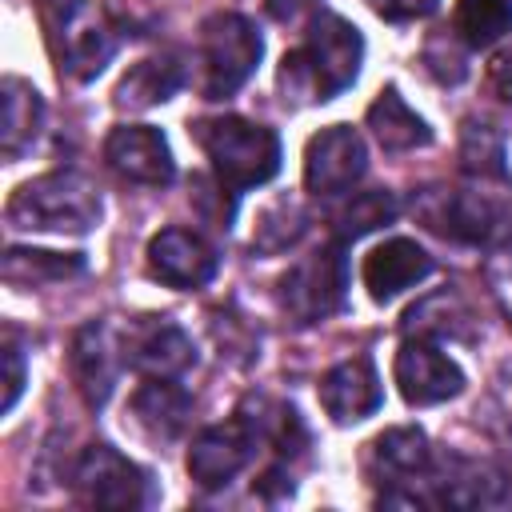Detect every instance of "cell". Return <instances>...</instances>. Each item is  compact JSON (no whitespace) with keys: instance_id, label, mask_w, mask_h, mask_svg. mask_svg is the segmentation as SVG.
<instances>
[{"instance_id":"cell-4","label":"cell","mask_w":512,"mask_h":512,"mask_svg":"<svg viewBox=\"0 0 512 512\" xmlns=\"http://www.w3.org/2000/svg\"><path fill=\"white\" fill-rule=\"evenodd\" d=\"M200 32H204L200 36L204 40V96L208 100H224V96H232L256 72L260 52H264V40L236 12L208 16Z\"/></svg>"},{"instance_id":"cell-6","label":"cell","mask_w":512,"mask_h":512,"mask_svg":"<svg viewBox=\"0 0 512 512\" xmlns=\"http://www.w3.org/2000/svg\"><path fill=\"white\" fill-rule=\"evenodd\" d=\"M344 284H348V264L344 252L332 244L292 264L288 276L280 280V296L300 324H316L344 304Z\"/></svg>"},{"instance_id":"cell-27","label":"cell","mask_w":512,"mask_h":512,"mask_svg":"<svg viewBox=\"0 0 512 512\" xmlns=\"http://www.w3.org/2000/svg\"><path fill=\"white\" fill-rule=\"evenodd\" d=\"M264 4H268V16L280 20V24L316 20V0H264Z\"/></svg>"},{"instance_id":"cell-12","label":"cell","mask_w":512,"mask_h":512,"mask_svg":"<svg viewBox=\"0 0 512 512\" xmlns=\"http://www.w3.org/2000/svg\"><path fill=\"white\" fill-rule=\"evenodd\" d=\"M148 272L168 288H200L216 276V252L188 228H164L148 240Z\"/></svg>"},{"instance_id":"cell-29","label":"cell","mask_w":512,"mask_h":512,"mask_svg":"<svg viewBox=\"0 0 512 512\" xmlns=\"http://www.w3.org/2000/svg\"><path fill=\"white\" fill-rule=\"evenodd\" d=\"M496 88H500V96L512 104V56L496 60Z\"/></svg>"},{"instance_id":"cell-19","label":"cell","mask_w":512,"mask_h":512,"mask_svg":"<svg viewBox=\"0 0 512 512\" xmlns=\"http://www.w3.org/2000/svg\"><path fill=\"white\" fill-rule=\"evenodd\" d=\"M180 84H184L180 64L168 56H152L124 72V80L116 84V104L120 108H152V104L168 100Z\"/></svg>"},{"instance_id":"cell-1","label":"cell","mask_w":512,"mask_h":512,"mask_svg":"<svg viewBox=\"0 0 512 512\" xmlns=\"http://www.w3.org/2000/svg\"><path fill=\"white\" fill-rule=\"evenodd\" d=\"M360 56H364L360 32L344 16L320 12L312 20L308 44L300 52H288L284 64H280V92H284V100H292V104L332 100L336 92H344L356 80Z\"/></svg>"},{"instance_id":"cell-18","label":"cell","mask_w":512,"mask_h":512,"mask_svg":"<svg viewBox=\"0 0 512 512\" xmlns=\"http://www.w3.org/2000/svg\"><path fill=\"white\" fill-rule=\"evenodd\" d=\"M368 128L380 140V148H388V152H408L416 144H428V136H432L428 124L400 100L396 88H384L376 96V104L368 108Z\"/></svg>"},{"instance_id":"cell-7","label":"cell","mask_w":512,"mask_h":512,"mask_svg":"<svg viewBox=\"0 0 512 512\" xmlns=\"http://www.w3.org/2000/svg\"><path fill=\"white\" fill-rule=\"evenodd\" d=\"M72 488L80 492L84 504H96V508H140V504H148V476L108 444H92L80 456V464L72 472Z\"/></svg>"},{"instance_id":"cell-17","label":"cell","mask_w":512,"mask_h":512,"mask_svg":"<svg viewBox=\"0 0 512 512\" xmlns=\"http://www.w3.org/2000/svg\"><path fill=\"white\" fill-rule=\"evenodd\" d=\"M188 412H192V396L172 380H152L132 396V416L156 440L180 436V428L188 424Z\"/></svg>"},{"instance_id":"cell-23","label":"cell","mask_w":512,"mask_h":512,"mask_svg":"<svg viewBox=\"0 0 512 512\" xmlns=\"http://www.w3.org/2000/svg\"><path fill=\"white\" fill-rule=\"evenodd\" d=\"M84 268L80 256H60V252H28V248H8L4 256V280L8 284H40V280H64Z\"/></svg>"},{"instance_id":"cell-15","label":"cell","mask_w":512,"mask_h":512,"mask_svg":"<svg viewBox=\"0 0 512 512\" xmlns=\"http://www.w3.org/2000/svg\"><path fill=\"white\" fill-rule=\"evenodd\" d=\"M136 372L152 376V380H172L180 376L184 368L196 364V348L192 340L168 324V320H152V324H140L128 340V356H124Z\"/></svg>"},{"instance_id":"cell-11","label":"cell","mask_w":512,"mask_h":512,"mask_svg":"<svg viewBox=\"0 0 512 512\" xmlns=\"http://www.w3.org/2000/svg\"><path fill=\"white\" fill-rule=\"evenodd\" d=\"M392 372L408 404H440L464 388V372L428 340H408L396 352Z\"/></svg>"},{"instance_id":"cell-2","label":"cell","mask_w":512,"mask_h":512,"mask_svg":"<svg viewBox=\"0 0 512 512\" xmlns=\"http://www.w3.org/2000/svg\"><path fill=\"white\" fill-rule=\"evenodd\" d=\"M196 140L208 152L216 176L224 188L244 192L280 172V140L272 128L240 120V116H220L196 124Z\"/></svg>"},{"instance_id":"cell-8","label":"cell","mask_w":512,"mask_h":512,"mask_svg":"<svg viewBox=\"0 0 512 512\" xmlns=\"http://www.w3.org/2000/svg\"><path fill=\"white\" fill-rule=\"evenodd\" d=\"M364 176V140L348 124H332L308 140L304 184L316 196H340Z\"/></svg>"},{"instance_id":"cell-9","label":"cell","mask_w":512,"mask_h":512,"mask_svg":"<svg viewBox=\"0 0 512 512\" xmlns=\"http://www.w3.org/2000/svg\"><path fill=\"white\" fill-rule=\"evenodd\" d=\"M252 448H256V432L244 416H236L228 424H212L192 440L188 472L200 488H224L252 460Z\"/></svg>"},{"instance_id":"cell-13","label":"cell","mask_w":512,"mask_h":512,"mask_svg":"<svg viewBox=\"0 0 512 512\" xmlns=\"http://www.w3.org/2000/svg\"><path fill=\"white\" fill-rule=\"evenodd\" d=\"M320 404H324V412H328L336 424H356V420L372 416V412L384 404L380 376H376L372 360L352 356V360L328 368V372L320 376Z\"/></svg>"},{"instance_id":"cell-16","label":"cell","mask_w":512,"mask_h":512,"mask_svg":"<svg viewBox=\"0 0 512 512\" xmlns=\"http://www.w3.org/2000/svg\"><path fill=\"white\" fill-rule=\"evenodd\" d=\"M72 376H76V388L84 392V400L92 408H100L112 396L116 352H112V340H108L104 324H84L76 332V340H72Z\"/></svg>"},{"instance_id":"cell-26","label":"cell","mask_w":512,"mask_h":512,"mask_svg":"<svg viewBox=\"0 0 512 512\" xmlns=\"http://www.w3.org/2000/svg\"><path fill=\"white\" fill-rule=\"evenodd\" d=\"M4 368H8V376H4V408H12L16 396H20V384H24V360H20V348H16L12 336L4 340Z\"/></svg>"},{"instance_id":"cell-5","label":"cell","mask_w":512,"mask_h":512,"mask_svg":"<svg viewBox=\"0 0 512 512\" xmlns=\"http://www.w3.org/2000/svg\"><path fill=\"white\" fill-rule=\"evenodd\" d=\"M48 28H52V48H56L60 68L76 80L96 76L116 52V32H112L108 16L88 0L56 4Z\"/></svg>"},{"instance_id":"cell-20","label":"cell","mask_w":512,"mask_h":512,"mask_svg":"<svg viewBox=\"0 0 512 512\" xmlns=\"http://www.w3.org/2000/svg\"><path fill=\"white\" fill-rule=\"evenodd\" d=\"M452 32L468 48H488L512 32V0H456Z\"/></svg>"},{"instance_id":"cell-24","label":"cell","mask_w":512,"mask_h":512,"mask_svg":"<svg viewBox=\"0 0 512 512\" xmlns=\"http://www.w3.org/2000/svg\"><path fill=\"white\" fill-rule=\"evenodd\" d=\"M392 216H396L392 192L372 188V192H352V200H344L332 220H336V232H340L344 240H356V236H364V232L388 224Z\"/></svg>"},{"instance_id":"cell-10","label":"cell","mask_w":512,"mask_h":512,"mask_svg":"<svg viewBox=\"0 0 512 512\" xmlns=\"http://www.w3.org/2000/svg\"><path fill=\"white\" fill-rule=\"evenodd\" d=\"M104 160L132 184H148V188H160L172 180V152H168V140L148 128V124H120L108 132L104 140Z\"/></svg>"},{"instance_id":"cell-14","label":"cell","mask_w":512,"mask_h":512,"mask_svg":"<svg viewBox=\"0 0 512 512\" xmlns=\"http://www.w3.org/2000/svg\"><path fill=\"white\" fill-rule=\"evenodd\" d=\"M428 272H432L428 252H424L416 240H404V236L376 244V248L364 256V268H360L364 288H368V296H372L376 304H388V300L400 296L404 288L420 284Z\"/></svg>"},{"instance_id":"cell-25","label":"cell","mask_w":512,"mask_h":512,"mask_svg":"<svg viewBox=\"0 0 512 512\" xmlns=\"http://www.w3.org/2000/svg\"><path fill=\"white\" fill-rule=\"evenodd\" d=\"M300 232H304V212H300L296 204L280 200V204H272V208L260 216V224H256V232H252V244H256L260 252H280V248H288Z\"/></svg>"},{"instance_id":"cell-3","label":"cell","mask_w":512,"mask_h":512,"mask_svg":"<svg viewBox=\"0 0 512 512\" xmlns=\"http://www.w3.org/2000/svg\"><path fill=\"white\" fill-rule=\"evenodd\" d=\"M100 220V192L80 172H48L16 188L8 224L32 232H88Z\"/></svg>"},{"instance_id":"cell-21","label":"cell","mask_w":512,"mask_h":512,"mask_svg":"<svg viewBox=\"0 0 512 512\" xmlns=\"http://www.w3.org/2000/svg\"><path fill=\"white\" fill-rule=\"evenodd\" d=\"M40 120H44V104L32 92V84L8 76L4 80V152L20 156L40 132Z\"/></svg>"},{"instance_id":"cell-22","label":"cell","mask_w":512,"mask_h":512,"mask_svg":"<svg viewBox=\"0 0 512 512\" xmlns=\"http://www.w3.org/2000/svg\"><path fill=\"white\" fill-rule=\"evenodd\" d=\"M372 456L388 476H420L432 464L428 440L420 428H388L372 440Z\"/></svg>"},{"instance_id":"cell-28","label":"cell","mask_w":512,"mask_h":512,"mask_svg":"<svg viewBox=\"0 0 512 512\" xmlns=\"http://www.w3.org/2000/svg\"><path fill=\"white\" fill-rule=\"evenodd\" d=\"M372 8L388 20H412V16H424L436 8V0H372Z\"/></svg>"}]
</instances>
